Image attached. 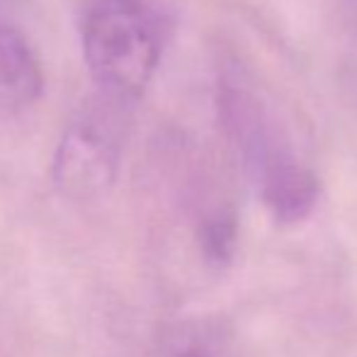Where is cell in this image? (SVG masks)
I'll list each match as a JSON object with an SVG mask.
<instances>
[{
  "mask_svg": "<svg viewBox=\"0 0 357 357\" xmlns=\"http://www.w3.org/2000/svg\"><path fill=\"white\" fill-rule=\"evenodd\" d=\"M216 107L231 144L255 178L263 202L284 224L314 209L319 185L294 155L273 107L255 83L238 68H224L216 85Z\"/></svg>",
  "mask_w": 357,
  "mask_h": 357,
  "instance_id": "obj_1",
  "label": "cell"
},
{
  "mask_svg": "<svg viewBox=\"0 0 357 357\" xmlns=\"http://www.w3.org/2000/svg\"><path fill=\"white\" fill-rule=\"evenodd\" d=\"M80 44L98 93L132 107L160 63L165 24L149 0H90Z\"/></svg>",
  "mask_w": 357,
  "mask_h": 357,
  "instance_id": "obj_2",
  "label": "cell"
},
{
  "mask_svg": "<svg viewBox=\"0 0 357 357\" xmlns=\"http://www.w3.org/2000/svg\"><path fill=\"white\" fill-rule=\"evenodd\" d=\"M127 114L129 105L100 93L73 114L52 158V180L59 192L68 199H95L114 183Z\"/></svg>",
  "mask_w": 357,
  "mask_h": 357,
  "instance_id": "obj_3",
  "label": "cell"
},
{
  "mask_svg": "<svg viewBox=\"0 0 357 357\" xmlns=\"http://www.w3.org/2000/svg\"><path fill=\"white\" fill-rule=\"evenodd\" d=\"M44 93V68L29 37L0 20V112H22Z\"/></svg>",
  "mask_w": 357,
  "mask_h": 357,
  "instance_id": "obj_4",
  "label": "cell"
},
{
  "mask_svg": "<svg viewBox=\"0 0 357 357\" xmlns=\"http://www.w3.org/2000/svg\"><path fill=\"white\" fill-rule=\"evenodd\" d=\"M188 357H195V355H188Z\"/></svg>",
  "mask_w": 357,
  "mask_h": 357,
  "instance_id": "obj_5",
  "label": "cell"
}]
</instances>
